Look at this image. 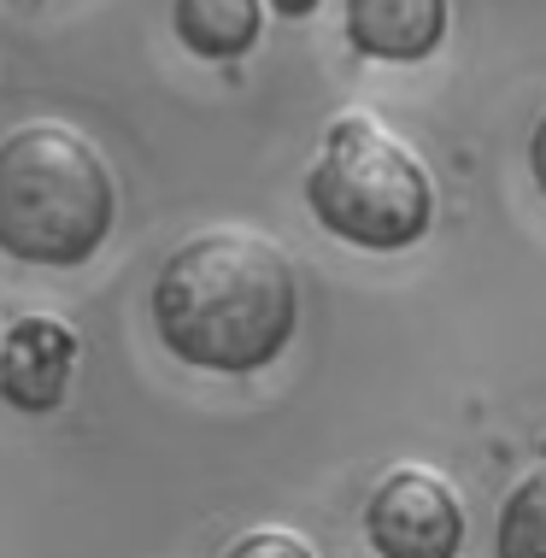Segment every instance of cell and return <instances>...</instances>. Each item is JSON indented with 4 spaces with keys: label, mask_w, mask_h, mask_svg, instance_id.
I'll use <instances>...</instances> for the list:
<instances>
[{
    "label": "cell",
    "mask_w": 546,
    "mask_h": 558,
    "mask_svg": "<svg viewBox=\"0 0 546 558\" xmlns=\"http://www.w3.org/2000/svg\"><path fill=\"white\" fill-rule=\"evenodd\" d=\"M147 318L165 353L189 371L253 376L294 341L300 282L270 235L218 223L165 253Z\"/></svg>",
    "instance_id": "1"
},
{
    "label": "cell",
    "mask_w": 546,
    "mask_h": 558,
    "mask_svg": "<svg viewBox=\"0 0 546 558\" xmlns=\"http://www.w3.org/2000/svg\"><path fill=\"white\" fill-rule=\"evenodd\" d=\"M118 223V177L77 124L29 118L0 135V253L77 270Z\"/></svg>",
    "instance_id": "2"
},
{
    "label": "cell",
    "mask_w": 546,
    "mask_h": 558,
    "mask_svg": "<svg viewBox=\"0 0 546 558\" xmlns=\"http://www.w3.org/2000/svg\"><path fill=\"white\" fill-rule=\"evenodd\" d=\"M306 206L347 247L405 253L435 223V183L423 159L371 112H341L306 171Z\"/></svg>",
    "instance_id": "3"
},
{
    "label": "cell",
    "mask_w": 546,
    "mask_h": 558,
    "mask_svg": "<svg viewBox=\"0 0 546 558\" xmlns=\"http://www.w3.org/2000/svg\"><path fill=\"white\" fill-rule=\"evenodd\" d=\"M364 541L376 558H459L464 547V500L447 476L400 464L364 500Z\"/></svg>",
    "instance_id": "4"
},
{
    "label": "cell",
    "mask_w": 546,
    "mask_h": 558,
    "mask_svg": "<svg viewBox=\"0 0 546 558\" xmlns=\"http://www.w3.org/2000/svg\"><path fill=\"white\" fill-rule=\"evenodd\" d=\"M77 329L53 312H24L0 329V400L12 412H53L71 388V371H77Z\"/></svg>",
    "instance_id": "5"
},
{
    "label": "cell",
    "mask_w": 546,
    "mask_h": 558,
    "mask_svg": "<svg viewBox=\"0 0 546 558\" xmlns=\"http://www.w3.org/2000/svg\"><path fill=\"white\" fill-rule=\"evenodd\" d=\"M447 0H347V41L383 65H417L447 41Z\"/></svg>",
    "instance_id": "6"
},
{
    "label": "cell",
    "mask_w": 546,
    "mask_h": 558,
    "mask_svg": "<svg viewBox=\"0 0 546 558\" xmlns=\"http://www.w3.org/2000/svg\"><path fill=\"white\" fill-rule=\"evenodd\" d=\"M171 29L194 59H241L259 48L265 0H171Z\"/></svg>",
    "instance_id": "7"
},
{
    "label": "cell",
    "mask_w": 546,
    "mask_h": 558,
    "mask_svg": "<svg viewBox=\"0 0 546 558\" xmlns=\"http://www.w3.org/2000/svg\"><path fill=\"white\" fill-rule=\"evenodd\" d=\"M494 558H546V471H529L499 506Z\"/></svg>",
    "instance_id": "8"
},
{
    "label": "cell",
    "mask_w": 546,
    "mask_h": 558,
    "mask_svg": "<svg viewBox=\"0 0 546 558\" xmlns=\"http://www.w3.org/2000/svg\"><path fill=\"white\" fill-rule=\"evenodd\" d=\"M223 558H317V553L294 530H253V535H241Z\"/></svg>",
    "instance_id": "9"
},
{
    "label": "cell",
    "mask_w": 546,
    "mask_h": 558,
    "mask_svg": "<svg viewBox=\"0 0 546 558\" xmlns=\"http://www.w3.org/2000/svg\"><path fill=\"white\" fill-rule=\"evenodd\" d=\"M529 171H535V189L546 194V112H541L535 135H529Z\"/></svg>",
    "instance_id": "10"
},
{
    "label": "cell",
    "mask_w": 546,
    "mask_h": 558,
    "mask_svg": "<svg viewBox=\"0 0 546 558\" xmlns=\"http://www.w3.org/2000/svg\"><path fill=\"white\" fill-rule=\"evenodd\" d=\"M265 7H277L282 19H312V12H317V0H265Z\"/></svg>",
    "instance_id": "11"
}]
</instances>
